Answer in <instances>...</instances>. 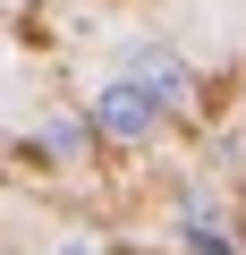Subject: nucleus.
<instances>
[{"mask_svg":"<svg viewBox=\"0 0 246 255\" xmlns=\"http://www.w3.org/2000/svg\"><path fill=\"white\" fill-rule=\"evenodd\" d=\"M85 119H93V136H102V145H145L153 128H162V102H153V85H136L128 68H119V77L93 94Z\"/></svg>","mask_w":246,"mask_h":255,"instance_id":"obj_1","label":"nucleus"},{"mask_svg":"<svg viewBox=\"0 0 246 255\" xmlns=\"http://www.w3.org/2000/svg\"><path fill=\"white\" fill-rule=\"evenodd\" d=\"M128 77H136V85H153V102H162V111H187V94H195L187 60H178V51H162V43H136V51H128Z\"/></svg>","mask_w":246,"mask_h":255,"instance_id":"obj_2","label":"nucleus"},{"mask_svg":"<svg viewBox=\"0 0 246 255\" xmlns=\"http://www.w3.org/2000/svg\"><path fill=\"white\" fill-rule=\"evenodd\" d=\"M187 247H195V255H229V247H221V238H212V230H195V238H187Z\"/></svg>","mask_w":246,"mask_h":255,"instance_id":"obj_3","label":"nucleus"},{"mask_svg":"<svg viewBox=\"0 0 246 255\" xmlns=\"http://www.w3.org/2000/svg\"><path fill=\"white\" fill-rule=\"evenodd\" d=\"M51 255H102V247H93V238H60Z\"/></svg>","mask_w":246,"mask_h":255,"instance_id":"obj_4","label":"nucleus"}]
</instances>
